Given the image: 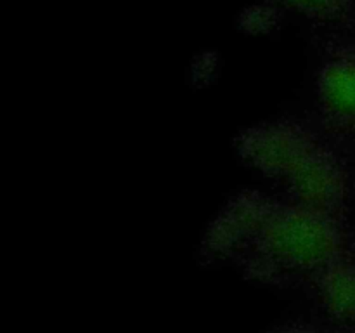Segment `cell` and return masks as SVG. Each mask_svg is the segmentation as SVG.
Listing matches in <instances>:
<instances>
[{
    "mask_svg": "<svg viewBox=\"0 0 355 333\" xmlns=\"http://www.w3.org/2000/svg\"><path fill=\"white\" fill-rule=\"evenodd\" d=\"M321 94L329 113L355 121V58L342 59L326 68Z\"/></svg>",
    "mask_w": 355,
    "mask_h": 333,
    "instance_id": "1",
    "label": "cell"
},
{
    "mask_svg": "<svg viewBox=\"0 0 355 333\" xmlns=\"http://www.w3.org/2000/svg\"><path fill=\"white\" fill-rule=\"evenodd\" d=\"M326 309L343 321L355 319V264H335L321 283Z\"/></svg>",
    "mask_w": 355,
    "mask_h": 333,
    "instance_id": "2",
    "label": "cell"
},
{
    "mask_svg": "<svg viewBox=\"0 0 355 333\" xmlns=\"http://www.w3.org/2000/svg\"><path fill=\"white\" fill-rule=\"evenodd\" d=\"M283 333H314V332H305V330H302V332H297V330H293V332H283Z\"/></svg>",
    "mask_w": 355,
    "mask_h": 333,
    "instance_id": "3",
    "label": "cell"
}]
</instances>
